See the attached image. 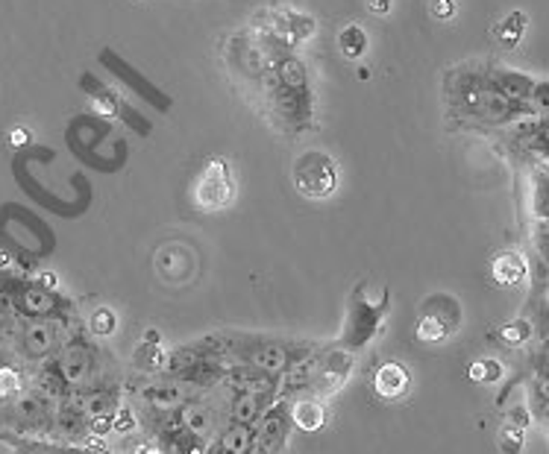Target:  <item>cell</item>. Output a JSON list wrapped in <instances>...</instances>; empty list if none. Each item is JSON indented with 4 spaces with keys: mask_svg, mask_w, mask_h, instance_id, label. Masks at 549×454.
Instances as JSON below:
<instances>
[{
    "mask_svg": "<svg viewBox=\"0 0 549 454\" xmlns=\"http://www.w3.org/2000/svg\"><path fill=\"white\" fill-rule=\"evenodd\" d=\"M218 352L224 355L227 364H244L253 370L282 379L300 357L312 355V343H291L279 337H259V334H224L215 337Z\"/></svg>",
    "mask_w": 549,
    "mask_h": 454,
    "instance_id": "6da1fadb",
    "label": "cell"
},
{
    "mask_svg": "<svg viewBox=\"0 0 549 454\" xmlns=\"http://www.w3.org/2000/svg\"><path fill=\"white\" fill-rule=\"evenodd\" d=\"M388 308H391L388 291H382L377 299V296H368V285L355 287L353 296H350V308H346L341 337H338V349H346V352L364 349V346L377 337L385 314H388Z\"/></svg>",
    "mask_w": 549,
    "mask_h": 454,
    "instance_id": "7a4b0ae2",
    "label": "cell"
},
{
    "mask_svg": "<svg viewBox=\"0 0 549 454\" xmlns=\"http://www.w3.org/2000/svg\"><path fill=\"white\" fill-rule=\"evenodd\" d=\"M4 296L12 305L15 317L21 320H60L65 323V314L74 311L68 299H62L51 287H42L38 282H27V278L9 276L6 273V287Z\"/></svg>",
    "mask_w": 549,
    "mask_h": 454,
    "instance_id": "3957f363",
    "label": "cell"
},
{
    "mask_svg": "<svg viewBox=\"0 0 549 454\" xmlns=\"http://www.w3.org/2000/svg\"><path fill=\"white\" fill-rule=\"evenodd\" d=\"M461 100V109L476 114V118H488V121H505L512 118L514 112H520V106L514 100H508L503 91L490 82V76H465L456 89Z\"/></svg>",
    "mask_w": 549,
    "mask_h": 454,
    "instance_id": "277c9868",
    "label": "cell"
},
{
    "mask_svg": "<svg viewBox=\"0 0 549 454\" xmlns=\"http://www.w3.org/2000/svg\"><path fill=\"white\" fill-rule=\"evenodd\" d=\"M294 185L303 197L309 200H323L335 194L338 188V164L332 161V156H326L321 150L303 153L294 164Z\"/></svg>",
    "mask_w": 549,
    "mask_h": 454,
    "instance_id": "5b68a950",
    "label": "cell"
},
{
    "mask_svg": "<svg viewBox=\"0 0 549 454\" xmlns=\"http://www.w3.org/2000/svg\"><path fill=\"white\" fill-rule=\"evenodd\" d=\"M60 320H21L18 317L15 346L27 361H47L62 346Z\"/></svg>",
    "mask_w": 549,
    "mask_h": 454,
    "instance_id": "8992f818",
    "label": "cell"
},
{
    "mask_svg": "<svg viewBox=\"0 0 549 454\" xmlns=\"http://www.w3.org/2000/svg\"><path fill=\"white\" fill-rule=\"evenodd\" d=\"M288 434H291V402L276 399L271 408L262 413L256 425V451L259 454H282Z\"/></svg>",
    "mask_w": 549,
    "mask_h": 454,
    "instance_id": "52a82bcc",
    "label": "cell"
},
{
    "mask_svg": "<svg viewBox=\"0 0 549 454\" xmlns=\"http://www.w3.org/2000/svg\"><path fill=\"white\" fill-rule=\"evenodd\" d=\"M136 395L147 404L150 413L156 417V413H171L177 411L182 402L191 399V387L182 381H173V379H156V381H144L136 387Z\"/></svg>",
    "mask_w": 549,
    "mask_h": 454,
    "instance_id": "ba28073f",
    "label": "cell"
},
{
    "mask_svg": "<svg viewBox=\"0 0 549 454\" xmlns=\"http://www.w3.org/2000/svg\"><path fill=\"white\" fill-rule=\"evenodd\" d=\"M353 370V352L346 349H330L317 352L314 361V375L309 381V390L317 393H335L346 381V375Z\"/></svg>",
    "mask_w": 549,
    "mask_h": 454,
    "instance_id": "9c48e42d",
    "label": "cell"
},
{
    "mask_svg": "<svg viewBox=\"0 0 549 454\" xmlns=\"http://www.w3.org/2000/svg\"><path fill=\"white\" fill-rule=\"evenodd\" d=\"M229 197H233V182H229L227 164L220 159H211L206 164L203 176H200V182H197V191H195L197 206L206 208V211H215L220 206H227Z\"/></svg>",
    "mask_w": 549,
    "mask_h": 454,
    "instance_id": "30bf717a",
    "label": "cell"
},
{
    "mask_svg": "<svg viewBox=\"0 0 549 454\" xmlns=\"http://www.w3.org/2000/svg\"><path fill=\"white\" fill-rule=\"evenodd\" d=\"M279 399L276 390H233V399H229V411L227 417L235 425H259L262 413L271 408Z\"/></svg>",
    "mask_w": 549,
    "mask_h": 454,
    "instance_id": "8fae6325",
    "label": "cell"
},
{
    "mask_svg": "<svg viewBox=\"0 0 549 454\" xmlns=\"http://www.w3.org/2000/svg\"><path fill=\"white\" fill-rule=\"evenodd\" d=\"M173 417H177V422L182 425V428L191 431L200 440H209L211 434H215V425H218L215 411L206 408V404L200 399H195V395H191L188 402H182L179 408L173 411Z\"/></svg>",
    "mask_w": 549,
    "mask_h": 454,
    "instance_id": "7c38bea8",
    "label": "cell"
},
{
    "mask_svg": "<svg viewBox=\"0 0 549 454\" xmlns=\"http://www.w3.org/2000/svg\"><path fill=\"white\" fill-rule=\"evenodd\" d=\"M373 390H377V395H382V399H402V395L411 390V375L402 364L388 361L379 366L377 375H373Z\"/></svg>",
    "mask_w": 549,
    "mask_h": 454,
    "instance_id": "4fadbf2b",
    "label": "cell"
},
{
    "mask_svg": "<svg viewBox=\"0 0 549 454\" xmlns=\"http://www.w3.org/2000/svg\"><path fill=\"white\" fill-rule=\"evenodd\" d=\"M103 62H109L112 71L118 74L121 80H127V82L132 85V91H139L141 98H147L153 106H159L162 112H168V109H171V100L165 98V94H159L147 80H144V76H139L136 71H132V67H127V62H123V59H115L112 53H103Z\"/></svg>",
    "mask_w": 549,
    "mask_h": 454,
    "instance_id": "5bb4252c",
    "label": "cell"
},
{
    "mask_svg": "<svg viewBox=\"0 0 549 454\" xmlns=\"http://www.w3.org/2000/svg\"><path fill=\"white\" fill-rule=\"evenodd\" d=\"M4 440L15 449V454H106L100 449H85V446H62V442H44L18 437V434H4Z\"/></svg>",
    "mask_w": 549,
    "mask_h": 454,
    "instance_id": "9a60e30c",
    "label": "cell"
},
{
    "mask_svg": "<svg viewBox=\"0 0 549 454\" xmlns=\"http://www.w3.org/2000/svg\"><path fill=\"white\" fill-rule=\"evenodd\" d=\"M215 446L227 454H256V428L253 425L229 422L227 428L218 434Z\"/></svg>",
    "mask_w": 549,
    "mask_h": 454,
    "instance_id": "2e32d148",
    "label": "cell"
},
{
    "mask_svg": "<svg viewBox=\"0 0 549 454\" xmlns=\"http://www.w3.org/2000/svg\"><path fill=\"white\" fill-rule=\"evenodd\" d=\"M420 314H426V317H432V320H438L450 334L456 332L458 323H461V305L452 296H447V294L429 296L426 302L420 305Z\"/></svg>",
    "mask_w": 549,
    "mask_h": 454,
    "instance_id": "e0dca14e",
    "label": "cell"
},
{
    "mask_svg": "<svg viewBox=\"0 0 549 454\" xmlns=\"http://www.w3.org/2000/svg\"><path fill=\"white\" fill-rule=\"evenodd\" d=\"M494 282H499L503 287H514L520 285L523 278L529 276V270H526V261L520 253H503V255H497L494 258Z\"/></svg>",
    "mask_w": 549,
    "mask_h": 454,
    "instance_id": "ac0fdd59",
    "label": "cell"
},
{
    "mask_svg": "<svg viewBox=\"0 0 549 454\" xmlns=\"http://www.w3.org/2000/svg\"><path fill=\"white\" fill-rule=\"evenodd\" d=\"M291 425H297L300 431H321L326 425V411L321 402L314 399H300L291 404Z\"/></svg>",
    "mask_w": 549,
    "mask_h": 454,
    "instance_id": "d6986e66",
    "label": "cell"
},
{
    "mask_svg": "<svg viewBox=\"0 0 549 454\" xmlns=\"http://www.w3.org/2000/svg\"><path fill=\"white\" fill-rule=\"evenodd\" d=\"M168 355L156 343H141L136 349V370L147 375H165Z\"/></svg>",
    "mask_w": 549,
    "mask_h": 454,
    "instance_id": "ffe728a7",
    "label": "cell"
},
{
    "mask_svg": "<svg viewBox=\"0 0 549 454\" xmlns=\"http://www.w3.org/2000/svg\"><path fill=\"white\" fill-rule=\"evenodd\" d=\"M338 47L346 59H359V56L368 51V33H364L359 24L344 27V30L338 33Z\"/></svg>",
    "mask_w": 549,
    "mask_h": 454,
    "instance_id": "44dd1931",
    "label": "cell"
},
{
    "mask_svg": "<svg viewBox=\"0 0 549 454\" xmlns=\"http://www.w3.org/2000/svg\"><path fill=\"white\" fill-rule=\"evenodd\" d=\"M523 30H526V15L523 12H512L503 24H499L497 33H499V38H503L508 47H514V44H520V38H523Z\"/></svg>",
    "mask_w": 549,
    "mask_h": 454,
    "instance_id": "7402d4cb",
    "label": "cell"
},
{
    "mask_svg": "<svg viewBox=\"0 0 549 454\" xmlns=\"http://www.w3.org/2000/svg\"><path fill=\"white\" fill-rule=\"evenodd\" d=\"M529 337H532V325L526 320H514V323H505L499 328V340L505 346H523Z\"/></svg>",
    "mask_w": 549,
    "mask_h": 454,
    "instance_id": "603a6c76",
    "label": "cell"
},
{
    "mask_svg": "<svg viewBox=\"0 0 549 454\" xmlns=\"http://www.w3.org/2000/svg\"><path fill=\"white\" fill-rule=\"evenodd\" d=\"M418 340L423 343H438V340H444V337H450V332L444 325H441L438 320H432V317L426 314H420V323H418Z\"/></svg>",
    "mask_w": 549,
    "mask_h": 454,
    "instance_id": "cb8c5ba5",
    "label": "cell"
},
{
    "mask_svg": "<svg viewBox=\"0 0 549 454\" xmlns=\"http://www.w3.org/2000/svg\"><path fill=\"white\" fill-rule=\"evenodd\" d=\"M523 428H514V425H505L503 431H499V449L505 454H520L523 451Z\"/></svg>",
    "mask_w": 549,
    "mask_h": 454,
    "instance_id": "d4e9b609",
    "label": "cell"
},
{
    "mask_svg": "<svg viewBox=\"0 0 549 454\" xmlns=\"http://www.w3.org/2000/svg\"><path fill=\"white\" fill-rule=\"evenodd\" d=\"M15 395H21V379L15 370L4 366L0 370V399H15Z\"/></svg>",
    "mask_w": 549,
    "mask_h": 454,
    "instance_id": "484cf974",
    "label": "cell"
},
{
    "mask_svg": "<svg viewBox=\"0 0 549 454\" xmlns=\"http://www.w3.org/2000/svg\"><path fill=\"white\" fill-rule=\"evenodd\" d=\"M115 325H118V317H115V311H109V308H100V311H94L92 317V332L94 334H112Z\"/></svg>",
    "mask_w": 549,
    "mask_h": 454,
    "instance_id": "4316f807",
    "label": "cell"
},
{
    "mask_svg": "<svg viewBox=\"0 0 549 454\" xmlns=\"http://www.w3.org/2000/svg\"><path fill=\"white\" fill-rule=\"evenodd\" d=\"M112 428L118 431V434H130L132 428H136V417H132V411H130V408L115 411V417H112Z\"/></svg>",
    "mask_w": 549,
    "mask_h": 454,
    "instance_id": "83f0119b",
    "label": "cell"
},
{
    "mask_svg": "<svg viewBox=\"0 0 549 454\" xmlns=\"http://www.w3.org/2000/svg\"><path fill=\"white\" fill-rule=\"evenodd\" d=\"M503 379V364L494 361V357H485L481 361V384H494Z\"/></svg>",
    "mask_w": 549,
    "mask_h": 454,
    "instance_id": "f1b7e54d",
    "label": "cell"
},
{
    "mask_svg": "<svg viewBox=\"0 0 549 454\" xmlns=\"http://www.w3.org/2000/svg\"><path fill=\"white\" fill-rule=\"evenodd\" d=\"M529 422H532V411L526 408V404H514L512 411H508V425H514V428H529Z\"/></svg>",
    "mask_w": 549,
    "mask_h": 454,
    "instance_id": "f546056e",
    "label": "cell"
},
{
    "mask_svg": "<svg viewBox=\"0 0 549 454\" xmlns=\"http://www.w3.org/2000/svg\"><path fill=\"white\" fill-rule=\"evenodd\" d=\"M452 15H456V4H452V0H432V18L450 21Z\"/></svg>",
    "mask_w": 549,
    "mask_h": 454,
    "instance_id": "4dcf8cb0",
    "label": "cell"
},
{
    "mask_svg": "<svg viewBox=\"0 0 549 454\" xmlns=\"http://www.w3.org/2000/svg\"><path fill=\"white\" fill-rule=\"evenodd\" d=\"M541 185H535V215L537 217H546V182L537 179Z\"/></svg>",
    "mask_w": 549,
    "mask_h": 454,
    "instance_id": "1f68e13d",
    "label": "cell"
},
{
    "mask_svg": "<svg viewBox=\"0 0 549 454\" xmlns=\"http://www.w3.org/2000/svg\"><path fill=\"white\" fill-rule=\"evenodd\" d=\"M368 6H370V12L385 15V12L391 9V0H368Z\"/></svg>",
    "mask_w": 549,
    "mask_h": 454,
    "instance_id": "d6a6232c",
    "label": "cell"
},
{
    "mask_svg": "<svg viewBox=\"0 0 549 454\" xmlns=\"http://www.w3.org/2000/svg\"><path fill=\"white\" fill-rule=\"evenodd\" d=\"M27 141H30V132H27V129H15L12 132V144H27Z\"/></svg>",
    "mask_w": 549,
    "mask_h": 454,
    "instance_id": "836d02e7",
    "label": "cell"
},
{
    "mask_svg": "<svg viewBox=\"0 0 549 454\" xmlns=\"http://www.w3.org/2000/svg\"><path fill=\"white\" fill-rule=\"evenodd\" d=\"M130 454H156V451H153L150 446H139V449H132Z\"/></svg>",
    "mask_w": 549,
    "mask_h": 454,
    "instance_id": "e575fe53",
    "label": "cell"
},
{
    "mask_svg": "<svg viewBox=\"0 0 549 454\" xmlns=\"http://www.w3.org/2000/svg\"><path fill=\"white\" fill-rule=\"evenodd\" d=\"M203 454H227V451H220L218 446H206V449H203Z\"/></svg>",
    "mask_w": 549,
    "mask_h": 454,
    "instance_id": "d590c367",
    "label": "cell"
},
{
    "mask_svg": "<svg viewBox=\"0 0 549 454\" xmlns=\"http://www.w3.org/2000/svg\"><path fill=\"white\" fill-rule=\"evenodd\" d=\"M0 370H4V352H0Z\"/></svg>",
    "mask_w": 549,
    "mask_h": 454,
    "instance_id": "8d00e7d4",
    "label": "cell"
},
{
    "mask_svg": "<svg viewBox=\"0 0 549 454\" xmlns=\"http://www.w3.org/2000/svg\"><path fill=\"white\" fill-rule=\"evenodd\" d=\"M256 454H259V451H256Z\"/></svg>",
    "mask_w": 549,
    "mask_h": 454,
    "instance_id": "74e56055",
    "label": "cell"
}]
</instances>
